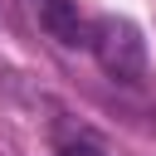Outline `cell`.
Masks as SVG:
<instances>
[{
	"mask_svg": "<svg viewBox=\"0 0 156 156\" xmlns=\"http://www.w3.org/2000/svg\"><path fill=\"white\" fill-rule=\"evenodd\" d=\"M88 49L98 54V63H102V73L112 78V83H141L146 78V39H141V29L127 20V15H102V20H93V29H88Z\"/></svg>",
	"mask_w": 156,
	"mask_h": 156,
	"instance_id": "1",
	"label": "cell"
},
{
	"mask_svg": "<svg viewBox=\"0 0 156 156\" xmlns=\"http://www.w3.org/2000/svg\"><path fill=\"white\" fill-rule=\"evenodd\" d=\"M34 15H39V24L49 29V39H58L63 49H88V20L78 15V5L73 0H34Z\"/></svg>",
	"mask_w": 156,
	"mask_h": 156,
	"instance_id": "2",
	"label": "cell"
},
{
	"mask_svg": "<svg viewBox=\"0 0 156 156\" xmlns=\"http://www.w3.org/2000/svg\"><path fill=\"white\" fill-rule=\"evenodd\" d=\"M54 151H58V156H102V146H98L88 132H58V136H54Z\"/></svg>",
	"mask_w": 156,
	"mask_h": 156,
	"instance_id": "3",
	"label": "cell"
}]
</instances>
